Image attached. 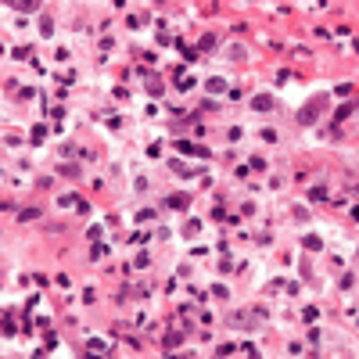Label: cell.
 <instances>
[{"label": "cell", "instance_id": "6da1fadb", "mask_svg": "<svg viewBox=\"0 0 359 359\" xmlns=\"http://www.w3.org/2000/svg\"><path fill=\"white\" fill-rule=\"evenodd\" d=\"M323 108H327V97H312L305 108L298 112V122H302V126H312V122L320 119V112H323Z\"/></svg>", "mask_w": 359, "mask_h": 359}, {"label": "cell", "instance_id": "7a4b0ae2", "mask_svg": "<svg viewBox=\"0 0 359 359\" xmlns=\"http://www.w3.org/2000/svg\"><path fill=\"white\" fill-rule=\"evenodd\" d=\"M251 108H255V112H269V108H273V97H266V94H259L255 101H251Z\"/></svg>", "mask_w": 359, "mask_h": 359}, {"label": "cell", "instance_id": "3957f363", "mask_svg": "<svg viewBox=\"0 0 359 359\" xmlns=\"http://www.w3.org/2000/svg\"><path fill=\"white\" fill-rule=\"evenodd\" d=\"M169 205H173V208H187V194H173Z\"/></svg>", "mask_w": 359, "mask_h": 359}, {"label": "cell", "instance_id": "277c9868", "mask_svg": "<svg viewBox=\"0 0 359 359\" xmlns=\"http://www.w3.org/2000/svg\"><path fill=\"white\" fill-rule=\"evenodd\" d=\"M40 33L51 36V33H54V22H51V18H40Z\"/></svg>", "mask_w": 359, "mask_h": 359}, {"label": "cell", "instance_id": "5b68a950", "mask_svg": "<svg viewBox=\"0 0 359 359\" xmlns=\"http://www.w3.org/2000/svg\"><path fill=\"white\" fill-rule=\"evenodd\" d=\"M309 198H312V201H323V198H327V187H312Z\"/></svg>", "mask_w": 359, "mask_h": 359}, {"label": "cell", "instance_id": "8992f818", "mask_svg": "<svg viewBox=\"0 0 359 359\" xmlns=\"http://www.w3.org/2000/svg\"><path fill=\"white\" fill-rule=\"evenodd\" d=\"M11 7H18V11H36V4H29V0H14Z\"/></svg>", "mask_w": 359, "mask_h": 359}, {"label": "cell", "instance_id": "52a82bcc", "mask_svg": "<svg viewBox=\"0 0 359 359\" xmlns=\"http://www.w3.org/2000/svg\"><path fill=\"white\" fill-rule=\"evenodd\" d=\"M305 248H309V251H320L323 244H320V237H305Z\"/></svg>", "mask_w": 359, "mask_h": 359}, {"label": "cell", "instance_id": "ba28073f", "mask_svg": "<svg viewBox=\"0 0 359 359\" xmlns=\"http://www.w3.org/2000/svg\"><path fill=\"white\" fill-rule=\"evenodd\" d=\"M208 90H212V94H223V90H227V83H223V79H212V83H208Z\"/></svg>", "mask_w": 359, "mask_h": 359}, {"label": "cell", "instance_id": "9c48e42d", "mask_svg": "<svg viewBox=\"0 0 359 359\" xmlns=\"http://www.w3.org/2000/svg\"><path fill=\"white\" fill-rule=\"evenodd\" d=\"M198 227H201V223H198V219H190L187 227H183V234H187V237H190V234H198Z\"/></svg>", "mask_w": 359, "mask_h": 359}]
</instances>
